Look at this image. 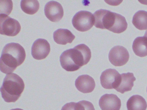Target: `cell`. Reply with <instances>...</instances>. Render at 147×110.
Instances as JSON below:
<instances>
[{
  "label": "cell",
  "instance_id": "18",
  "mask_svg": "<svg viewBox=\"0 0 147 110\" xmlns=\"http://www.w3.org/2000/svg\"><path fill=\"white\" fill-rule=\"evenodd\" d=\"M20 7L26 13L33 15L38 11L40 5L36 0H22L20 3Z\"/></svg>",
  "mask_w": 147,
  "mask_h": 110
},
{
  "label": "cell",
  "instance_id": "10",
  "mask_svg": "<svg viewBox=\"0 0 147 110\" xmlns=\"http://www.w3.org/2000/svg\"><path fill=\"white\" fill-rule=\"evenodd\" d=\"M51 51L50 45L46 40L39 38L33 43L31 53L33 58L37 60L45 59L48 56Z\"/></svg>",
  "mask_w": 147,
  "mask_h": 110
},
{
  "label": "cell",
  "instance_id": "13",
  "mask_svg": "<svg viewBox=\"0 0 147 110\" xmlns=\"http://www.w3.org/2000/svg\"><path fill=\"white\" fill-rule=\"evenodd\" d=\"M136 80V77L133 73H123L121 74L119 83L115 89L122 94L131 91L134 86V82Z\"/></svg>",
  "mask_w": 147,
  "mask_h": 110
},
{
  "label": "cell",
  "instance_id": "4",
  "mask_svg": "<svg viewBox=\"0 0 147 110\" xmlns=\"http://www.w3.org/2000/svg\"><path fill=\"white\" fill-rule=\"evenodd\" d=\"M94 15L87 11L82 10L77 12L72 19L74 27L81 32H85L90 30L94 25Z\"/></svg>",
  "mask_w": 147,
  "mask_h": 110
},
{
  "label": "cell",
  "instance_id": "23",
  "mask_svg": "<svg viewBox=\"0 0 147 110\" xmlns=\"http://www.w3.org/2000/svg\"></svg>",
  "mask_w": 147,
  "mask_h": 110
},
{
  "label": "cell",
  "instance_id": "3",
  "mask_svg": "<svg viewBox=\"0 0 147 110\" xmlns=\"http://www.w3.org/2000/svg\"><path fill=\"white\" fill-rule=\"evenodd\" d=\"M25 88L23 79L17 74H7L1 88V92L4 101L8 103L15 102L21 96Z\"/></svg>",
  "mask_w": 147,
  "mask_h": 110
},
{
  "label": "cell",
  "instance_id": "9",
  "mask_svg": "<svg viewBox=\"0 0 147 110\" xmlns=\"http://www.w3.org/2000/svg\"><path fill=\"white\" fill-rule=\"evenodd\" d=\"M45 14L52 22H58L62 19L64 14L63 8L61 3L55 1L49 2L45 5Z\"/></svg>",
  "mask_w": 147,
  "mask_h": 110
},
{
  "label": "cell",
  "instance_id": "17",
  "mask_svg": "<svg viewBox=\"0 0 147 110\" xmlns=\"http://www.w3.org/2000/svg\"><path fill=\"white\" fill-rule=\"evenodd\" d=\"M132 24L135 27L140 30L147 29V12L139 10L134 15L132 19Z\"/></svg>",
  "mask_w": 147,
  "mask_h": 110
},
{
  "label": "cell",
  "instance_id": "8",
  "mask_svg": "<svg viewBox=\"0 0 147 110\" xmlns=\"http://www.w3.org/2000/svg\"><path fill=\"white\" fill-rule=\"evenodd\" d=\"M121 74L114 69H108L103 71L100 77L101 86L105 89H111L117 87Z\"/></svg>",
  "mask_w": 147,
  "mask_h": 110
},
{
  "label": "cell",
  "instance_id": "22",
  "mask_svg": "<svg viewBox=\"0 0 147 110\" xmlns=\"http://www.w3.org/2000/svg\"><path fill=\"white\" fill-rule=\"evenodd\" d=\"M144 37H145V38H147V30H146L145 34H144Z\"/></svg>",
  "mask_w": 147,
  "mask_h": 110
},
{
  "label": "cell",
  "instance_id": "11",
  "mask_svg": "<svg viewBox=\"0 0 147 110\" xmlns=\"http://www.w3.org/2000/svg\"><path fill=\"white\" fill-rule=\"evenodd\" d=\"M99 105L101 110H119L121 100L116 95L106 94L100 99Z\"/></svg>",
  "mask_w": 147,
  "mask_h": 110
},
{
  "label": "cell",
  "instance_id": "1",
  "mask_svg": "<svg viewBox=\"0 0 147 110\" xmlns=\"http://www.w3.org/2000/svg\"><path fill=\"white\" fill-rule=\"evenodd\" d=\"M91 56L89 47L80 44L63 52L60 56V62L62 67L67 71H76L88 64Z\"/></svg>",
  "mask_w": 147,
  "mask_h": 110
},
{
  "label": "cell",
  "instance_id": "20",
  "mask_svg": "<svg viewBox=\"0 0 147 110\" xmlns=\"http://www.w3.org/2000/svg\"><path fill=\"white\" fill-rule=\"evenodd\" d=\"M76 103L74 102L67 103L63 107L61 110H75Z\"/></svg>",
  "mask_w": 147,
  "mask_h": 110
},
{
  "label": "cell",
  "instance_id": "15",
  "mask_svg": "<svg viewBox=\"0 0 147 110\" xmlns=\"http://www.w3.org/2000/svg\"><path fill=\"white\" fill-rule=\"evenodd\" d=\"M132 49L135 54L140 57L147 56V38L145 37H138L133 41Z\"/></svg>",
  "mask_w": 147,
  "mask_h": 110
},
{
  "label": "cell",
  "instance_id": "16",
  "mask_svg": "<svg viewBox=\"0 0 147 110\" xmlns=\"http://www.w3.org/2000/svg\"><path fill=\"white\" fill-rule=\"evenodd\" d=\"M147 107L146 101L143 97L138 95L131 96L127 102L128 110H146Z\"/></svg>",
  "mask_w": 147,
  "mask_h": 110
},
{
  "label": "cell",
  "instance_id": "6",
  "mask_svg": "<svg viewBox=\"0 0 147 110\" xmlns=\"http://www.w3.org/2000/svg\"><path fill=\"white\" fill-rule=\"evenodd\" d=\"M21 25L15 19L5 14L0 15V33L2 35L14 37L18 35L20 30Z\"/></svg>",
  "mask_w": 147,
  "mask_h": 110
},
{
  "label": "cell",
  "instance_id": "21",
  "mask_svg": "<svg viewBox=\"0 0 147 110\" xmlns=\"http://www.w3.org/2000/svg\"><path fill=\"white\" fill-rule=\"evenodd\" d=\"M11 110H24L23 109H21V108H15V109H11Z\"/></svg>",
  "mask_w": 147,
  "mask_h": 110
},
{
  "label": "cell",
  "instance_id": "14",
  "mask_svg": "<svg viewBox=\"0 0 147 110\" xmlns=\"http://www.w3.org/2000/svg\"><path fill=\"white\" fill-rule=\"evenodd\" d=\"M53 38L57 44L66 45L68 43H72L75 38V36L69 30L60 28L54 32Z\"/></svg>",
  "mask_w": 147,
  "mask_h": 110
},
{
  "label": "cell",
  "instance_id": "19",
  "mask_svg": "<svg viewBox=\"0 0 147 110\" xmlns=\"http://www.w3.org/2000/svg\"><path fill=\"white\" fill-rule=\"evenodd\" d=\"M75 110H95V109L91 102L83 100L76 103Z\"/></svg>",
  "mask_w": 147,
  "mask_h": 110
},
{
  "label": "cell",
  "instance_id": "2",
  "mask_svg": "<svg viewBox=\"0 0 147 110\" xmlns=\"http://www.w3.org/2000/svg\"><path fill=\"white\" fill-rule=\"evenodd\" d=\"M26 54L24 47L18 43L7 44L3 48L0 58V70L4 74H10L23 63Z\"/></svg>",
  "mask_w": 147,
  "mask_h": 110
},
{
  "label": "cell",
  "instance_id": "12",
  "mask_svg": "<svg viewBox=\"0 0 147 110\" xmlns=\"http://www.w3.org/2000/svg\"><path fill=\"white\" fill-rule=\"evenodd\" d=\"M75 86L79 91L83 93H92L95 87V82L92 77L88 75L80 76L75 81Z\"/></svg>",
  "mask_w": 147,
  "mask_h": 110
},
{
  "label": "cell",
  "instance_id": "5",
  "mask_svg": "<svg viewBox=\"0 0 147 110\" xmlns=\"http://www.w3.org/2000/svg\"><path fill=\"white\" fill-rule=\"evenodd\" d=\"M116 15L117 13L106 9L97 10L94 13L95 19L94 25L97 28L111 31L115 23Z\"/></svg>",
  "mask_w": 147,
  "mask_h": 110
},
{
  "label": "cell",
  "instance_id": "7",
  "mask_svg": "<svg viewBox=\"0 0 147 110\" xmlns=\"http://www.w3.org/2000/svg\"><path fill=\"white\" fill-rule=\"evenodd\" d=\"M108 57L113 65L122 66L126 64L129 61V54L126 48L121 46H117L111 49Z\"/></svg>",
  "mask_w": 147,
  "mask_h": 110
}]
</instances>
